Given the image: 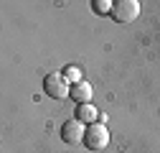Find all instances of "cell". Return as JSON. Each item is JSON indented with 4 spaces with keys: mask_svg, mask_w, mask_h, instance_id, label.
Masks as SVG:
<instances>
[{
    "mask_svg": "<svg viewBox=\"0 0 160 153\" xmlns=\"http://www.w3.org/2000/svg\"><path fill=\"white\" fill-rule=\"evenodd\" d=\"M92 94H94V89H92L89 82L71 84V100H76L79 105H89V102H92Z\"/></svg>",
    "mask_w": 160,
    "mask_h": 153,
    "instance_id": "obj_5",
    "label": "cell"
},
{
    "mask_svg": "<svg viewBox=\"0 0 160 153\" xmlns=\"http://www.w3.org/2000/svg\"><path fill=\"white\" fill-rule=\"evenodd\" d=\"M43 89H46L48 97H53V100H66V97H71V84L66 82V76H64V74H58V71L46 74V79H43Z\"/></svg>",
    "mask_w": 160,
    "mask_h": 153,
    "instance_id": "obj_1",
    "label": "cell"
},
{
    "mask_svg": "<svg viewBox=\"0 0 160 153\" xmlns=\"http://www.w3.org/2000/svg\"><path fill=\"white\" fill-rule=\"evenodd\" d=\"M76 118L82 120V123H87V125H94L97 123V107H92V105L76 107Z\"/></svg>",
    "mask_w": 160,
    "mask_h": 153,
    "instance_id": "obj_6",
    "label": "cell"
},
{
    "mask_svg": "<svg viewBox=\"0 0 160 153\" xmlns=\"http://www.w3.org/2000/svg\"><path fill=\"white\" fill-rule=\"evenodd\" d=\"M84 145L92 148V150H102V148H107V145H109V130H107V125H102V123L89 125V128H87Z\"/></svg>",
    "mask_w": 160,
    "mask_h": 153,
    "instance_id": "obj_3",
    "label": "cell"
},
{
    "mask_svg": "<svg viewBox=\"0 0 160 153\" xmlns=\"http://www.w3.org/2000/svg\"><path fill=\"white\" fill-rule=\"evenodd\" d=\"M64 76H66L69 84H79V82H82V71H79V66H69L64 71Z\"/></svg>",
    "mask_w": 160,
    "mask_h": 153,
    "instance_id": "obj_7",
    "label": "cell"
},
{
    "mask_svg": "<svg viewBox=\"0 0 160 153\" xmlns=\"http://www.w3.org/2000/svg\"><path fill=\"white\" fill-rule=\"evenodd\" d=\"M87 123H82L79 118H71V120H66L64 123V128H61V138H64V143H69V145H79V143H84V138H87Z\"/></svg>",
    "mask_w": 160,
    "mask_h": 153,
    "instance_id": "obj_2",
    "label": "cell"
},
{
    "mask_svg": "<svg viewBox=\"0 0 160 153\" xmlns=\"http://www.w3.org/2000/svg\"><path fill=\"white\" fill-rule=\"evenodd\" d=\"M112 8H114V3H109V0H97V3H94L97 13H109L112 15Z\"/></svg>",
    "mask_w": 160,
    "mask_h": 153,
    "instance_id": "obj_8",
    "label": "cell"
},
{
    "mask_svg": "<svg viewBox=\"0 0 160 153\" xmlns=\"http://www.w3.org/2000/svg\"><path fill=\"white\" fill-rule=\"evenodd\" d=\"M137 15H140V3L137 0H119L112 8V18L117 23H132V21H137Z\"/></svg>",
    "mask_w": 160,
    "mask_h": 153,
    "instance_id": "obj_4",
    "label": "cell"
}]
</instances>
